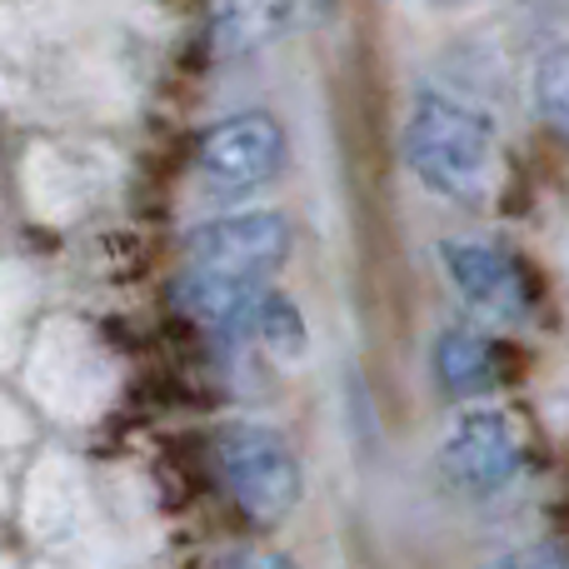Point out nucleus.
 Instances as JSON below:
<instances>
[{"label": "nucleus", "instance_id": "5", "mask_svg": "<svg viewBox=\"0 0 569 569\" xmlns=\"http://www.w3.org/2000/svg\"><path fill=\"white\" fill-rule=\"evenodd\" d=\"M196 160L220 186H260L284 166V130L266 110H246L210 126L196 146Z\"/></svg>", "mask_w": 569, "mask_h": 569}, {"label": "nucleus", "instance_id": "11", "mask_svg": "<svg viewBox=\"0 0 569 569\" xmlns=\"http://www.w3.org/2000/svg\"><path fill=\"white\" fill-rule=\"evenodd\" d=\"M216 20H220V46L246 50L256 40H266L270 20H284V10L280 6H226V10H216Z\"/></svg>", "mask_w": 569, "mask_h": 569}, {"label": "nucleus", "instance_id": "10", "mask_svg": "<svg viewBox=\"0 0 569 569\" xmlns=\"http://www.w3.org/2000/svg\"><path fill=\"white\" fill-rule=\"evenodd\" d=\"M535 106L545 126L569 140V46H555L535 70Z\"/></svg>", "mask_w": 569, "mask_h": 569}, {"label": "nucleus", "instance_id": "1", "mask_svg": "<svg viewBox=\"0 0 569 569\" xmlns=\"http://www.w3.org/2000/svg\"><path fill=\"white\" fill-rule=\"evenodd\" d=\"M405 160L410 170L460 206H480L500 186V140L480 110L460 106L450 96L425 90L405 120Z\"/></svg>", "mask_w": 569, "mask_h": 569}, {"label": "nucleus", "instance_id": "2", "mask_svg": "<svg viewBox=\"0 0 569 569\" xmlns=\"http://www.w3.org/2000/svg\"><path fill=\"white\" fill-rule=\"evenodd\" d=\"M216 475L256 525H280L305 490L300 460L270 425H226L216 435Z\"/></svg>", "mask_w": 569, "mask_h": 569}, {"label": "nucleus", "instance_id": "3", "mask_svg": "<svg viewBox=\"0 0 569 569\" xmlns=\"http://www.w3.org/2000/svg\"><path fill=\"white\" fill-rule=\"evenodd\" d=\"M440 470L465 495H500L525 470V440L505 410H465L440 445Z\"/></svg>", "mask_w": 569, "mask_h": 569}, {"label": "nucleus", "instance_id": "8", "mask_svg": "<svg viewBox=\"0 0 569 569\" xmlns=\"http://www.w3.org/2000/svg\"><path fill=\"white\" fill-rule=\"evenodd\" d=\"M266 290L270 284H260V280H230V276H210V270H186V280H180V305L216 335H250V320H256V305L266 300Z\"/></svg>", "mask_w": 569, "mask_h": 569}, {"label": "nucleus", "instance_id": "4", "mask_svg": "<svg viewBox=\"0 0 569 569\" xmlns=\"http://www.w3.org/2000/svg\"><path fill=\"white\" fill-rule=\"evenodd\" d=\"M290 256V220L276 210H240V216H220L190 236V270H210V276L230 280H260L276 276Z\"/></svg>", "mask_w": 569, "mask_h": 569}, {"label": "nucleus", "instance_id": "9", "mask_svg": "<svg viewBox=\"0 0 569 569\" xmlns=\"http://www.w3.org/2000/svg\"><path fill=\"white\" fill-rule=\"evenodd\" d=\"M250 335H256L270 355H280V360H300L305 345H310V335H305V315L295 310V300L280 295V290H266V300L256 305Z\"/></svg>", "mask_w": 569, "mask_h": 569}, {"label": "nucleus", "instance_id": "12", "mask_svg": "<svg viewBox=\"0 0 569 569\" xmlns=\"http://www.w3.org/2000/svg\"><path fill=\"white\" fill-rule=\"evenodd\" d=\"M495 569H569V555L560 545H525V550H510Z\"/></svg>", "mask_w": 569, "mask_h": 569}, {"label": "nucleus", "instance_id": "13", "mask_svg": "<svg viewBox=\"0 0 569 569\" xmlns=\"http://www.w3.org/2000/svg\"><path fill=\"white\" fill-rule=\"evenodd\" d=\"M216 569H295V560L280 550H240L230 560H220Z\"/></svg>", "mask_w": 569, "mask_h": 569}, {"label": "nucleus", "instance_id": "7", "mask_svg": "<svg viewBox=\"0 0 569 569\" xmlns=\"http://www.w3.org/2000/svg\"><path fill=\"white\" fill-rule=\"evenodd\" d=\"M435 380H440L445 395H490L495 385L505 380V350L500 340H490L485 330H470V325H450V330L435 335Z\"/></svg>", "mask_w": 569, "mask_h": 569}, {"label": "nucleus", "instance_id": "6", "mask_svg": "<svg viewBox=\"0 0 569 569\" xmlns=\"http://www.w3.org/2000/svg\"><path fill=\"white\" fill-rule=\"evenodd\" d=\"M440 260L460 300L475 310L495 315V320H520L530 310V276L510 250L485 246V240H445Z\"/></svg>", "mask_w": 569, "mask_h": 569}]
</instances>
